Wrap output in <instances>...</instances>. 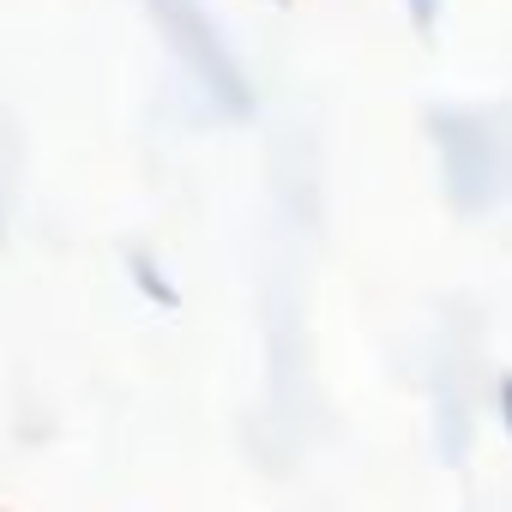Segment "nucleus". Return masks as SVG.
<instances>
[{"label":"nucleus","instance_id":"nucleus-3","mask_svg":"<svg viewBox=\"0 0 512 512\" xmlns=\"http://www.w3.org/2000/svg\"><path fill=\"white\" fill-rule=\"evenodd\" d=\"M494 410H500V428H506V440H512V374L494 386Z\"/></svg>","mask_w":512,"mask_h":512},{"label":"nucleus","instance_id":"nucleus-2","mask_svg":"<svg viewBox=\"0 0 512 512\" xmlns=\"http://www.w3.org/2000/svg\"><path fill=\"white\" fill-rule=\"evenodd\" d=\"M410 7V25L422 31V37H434V25H440V0H404Z\"/></svg>","mask_w":512,"mask_h":512},{"label":"nucleus","instance_id":"nucleus-1","mask_svg":"<svg viewBox=\"0 0 512 512\" xmlns=\"http://www.w3.org/2000/svg\"><path fill=\"white\" fill-rule=\"evenodd\" d=\"M127 272H133V284H139V296H145V302H157V308H175V302H181V290L169 284V272L151 260L145 247H133V253H127Z\"/></svg>","mask_w":512,"mask_h":512}]
</instances>
